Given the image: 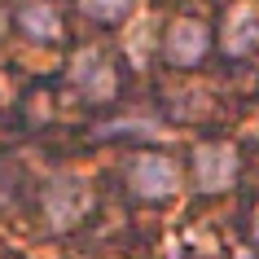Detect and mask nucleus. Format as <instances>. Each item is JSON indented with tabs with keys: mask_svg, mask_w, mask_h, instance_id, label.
Wrapping results in <instances>:
<instances>
[{
	"mask_svg": "<svg viewBox=\"0 0 259 259\" xmlns=\"http://www.w3.org/2000/svg\"><path fill=\"white\" fill-rule=\"evenodd\" d=\"M123 176H127V185H132L137 198H150V202L176 193V185H180V171L167 154H132L127 167H123Z\"/></svg>",
	"mask_w": 259,
	"mask_h": 259,
	"instance_id": "f257e3e1",
	"label": "nucleus"
},
{
	"mask_svg": "<svg viewBox=\"0 0 259 259\" xmlns=\"http://www.w3.org/2000/svg\"><path fill=\"white\" fill-rule=\"evenodd\" d=\"M233 176H237V154L229 145H198L193 150V185L202 193L229 189Z\"/></svg>",
	"mask_w": 259,
	"mask_h": 259,
	"instance_id": "f03ea898",
	"label": "nucleus"
},
{
	"mask_svg": "<svg viewBox=\"0 0 259 259\" xmlns=\"http://www.w3.org/2000/svg\"><path fill=\"white\" fill-rule=\"evenodd\" d=\"M70 79L79 83V93L88 101H110V97L119 93V79H114V66L106 62V53H79Z\"/></svg>",
	"mask_w": 259,
	"mask_h": 259,
	"instance_id": "7ed1b4c3",
	"label": "nucleus"
},
{
	"mask_svg": "<svg viewBox=\"0 0 259 259\" xmlns=\"http://www.w3.org/2000/svg\"><path fill=\"white\" fill-rule=\"evenodd\" d=\"M202 53H206V27L193 22V18H176L171 31H167L163 57L171 66H193V62H202Z\"/></svg>",
	"mask_w": 259,
	"mask_h": 259,
	"instance_id": "20e7f679",
	"label": "nucleus"
},
{
	"mask_svg": "<svg viewBox=\"0 0 259 259\" xmlns=\"http://www.w3.org/2000/svg\"><path fill=\"white\" fill-rule=\"evenodd\" d=\"M83 206H88V189H83L79 180H53L49 193H44V211L57 224H75L83 215Z\"/></svg>",
	"mask_w": 259,
	"mask_h": 259,
	"instance_id": "39448f33",
	"label": "nucleus"
},
{
	"mask_svg": "<svg viewBox=\"0 0 259 259\" xmlns=\"http://www.w3.org/2000/svg\"><path fill=\"white\" fill-rule=\"evenodd\" d=\"M18 31L31 35V40H53L57 31H62V22H57V14L49 5H22L18 9Z\"/></svg>",
	"mask_w": 259,
	"mask_h": 259,
	"instance_id": "423d86ee",
	"label": "nucleus"
},
{
	"mask_svg": "<svg viewBox=\"0 0 259 259\" xmlns=\"http://www.w3.org/2000/svg\"><path fill=\"white\" fill-rule=\"evenodd\" d=\"M224 40H229L233 53H250L259 44V14L255 9H237L229 18V27H224Z\"/></svg>",
	"mask_w": 259,
	"mask_h": 259,
	"instance_id": "0eeeda50",
	"label": "nucleus"
},
{
	"mask_svg": "<svg viewBox=\"0 0 259 259\" xmlns=\"http://www.w3.org/2000/svg\"><path fill=\"white\" fill-rule=\"evenodd\" d=\"M83 14L93 18V22H106V27H114V22H123L127 18V5L132 0H79Z\"/></svg>",
	"mask_w": 259,
	"mask_h": 259,
	"instance_id": "6e6552de",
	"label": "nucleus"
},
{
	"mask_svg": "<svg viewBox=\"0 0 259 259\" xmlns=\"http://www.w3.org/2000/svg\"><path fill=\"white\" fill-rule=\"evenodd\" d=\"M255 242H259V211H255Z\"/></svg>",
	"mask_w": 259,
	"mask_h": 259,
	"instance_id": "1a4fd4ad",
	"label": "nucleus"
}]
</instances>
